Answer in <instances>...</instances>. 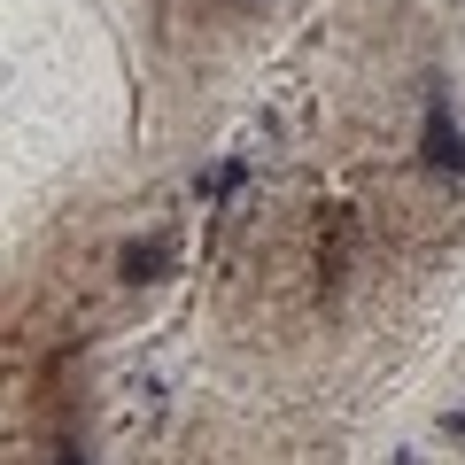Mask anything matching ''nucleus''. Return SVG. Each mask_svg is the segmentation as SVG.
<instances>
[{"instance_id":"f03ea898","label":"nucleus","mask_w":465,"mask_h":465,"mask_svg":"<svg viewBox=\"0 0 465 465\" xmlns=\"http://www.w3.org/2000/svg\"><path fill=\"white\" fill-rule=\"evenodd\" d=\"M163 272V241H140V249H124V280H155Z\"/></svg>"},{"instance_id":"7ed1b4c3","label":"nucleus","mask_w":465,"mask_h":465,"mask_svg":"<svg viewBox=\"0 0 465 465\" xmlns=\"http://www.w3.org/2000/svg\"><path fill=\"white\" fill-rule=\"evenodd\" d=\"M54 465H78V458H70V450H63V458H54Z\"/></svg>"},{"instance_id":"f257e3e1","label":"nucleus","mask_w":465,"mask_h":465,"mask_svg":"<svg viewBox=\"0 0 465 465\" xmlns=\"http://www.w3.org/2000/svg\"><path fill=\"white\" fill-rule=\"evenodd\" d=\"M419 155H427V171H442V179H465V133H458V116H450V101H442V94H434V109H427Z\"/></svg>"}]
</instances>
